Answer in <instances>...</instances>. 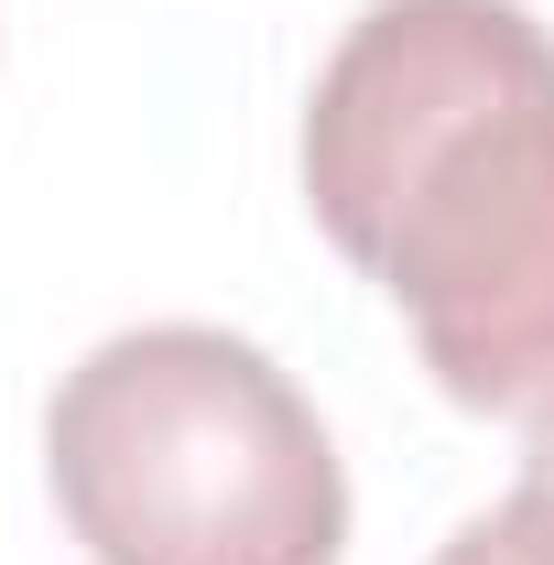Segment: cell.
I'll return each mask as SVG.
<instances>
[{"label": "cell", "mask_w": 554, "mask_h": 565, "mask_svg": "<svg viewBox=\"0 0 554 565\" xmlns=\"http://www.w3.org/2000/svg\"><path fill=\"white\" fill-rule=\"evenodd\" d=\"M435 565H533V555H522L511 511H479V522H457V533L435 544Z\"/></svg>", "instance_id": "4"}, {"label": "cell", "mask_w": 554, "mask_h": 565, "mask_svg": "<svg viewBox=\"0 0 554 565\" xmlns=\"http://www.w3.org/2000/svg\"><path fill=\"white\" fill-rule=\"evenodd\" d=\"M305 207L446 403L554 424V33L522 0H370L305 98Z\"/></svg>", "instance_id": "1"}, {"label": "cell", "mask_w": 554, "mask_h": 565, "mask_svg": "<svg viewBox=\"0 0 554 565\" xmlns=\"http://www.w3.org/2000/svg\"><path fill=\"white\" fill-rule=\"evenodd\" d=\"M44 468L98 565H338L348 468L228 327H131L55 381Z\"/></svg>", "instance_id": "2"}, {"label": "cell", "mask_w": 554, "mask_h": 565, "mask_svg": "<svg viewBox=\"0 0 554 565\" xmlns=\"http://www.w3.org/2000/svg\"><path fill=\"white\" fill-rule=\"evenodd\" d=\"M511 533H522V555L533 565H554V424L533 435V457H522V479H511Z\"/></svg>", "instance_id": "3"}]
</instances>
